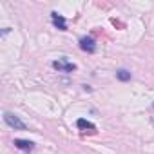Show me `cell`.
Wrapping results in <instances>:
<instances>
[{
	"instance_id": "6da1fadb",
	"label": "cell",
	"mask_w": 154,
	"mask_h": 154,
	"mask_svg": "<svg viewBox=\"0 0 154 154\" xmlns=\"http://www.w3.org/2000/svg\"><path fill=\"white\" fill-rule=\"evenodd\" d=\"M4 122H6L9 127L17 129V131H26V129H27V125H26L18 116H15V114H11V112H4Z\"/></svg>"
},
{
	"instance_id": "7a4b0ae2",
	"label": "cell",
	"mask_w": 154,
	"mask_h": 154,
	"mask_svg": "<svg viewBox=\"0 0 154 154\" xmlns=\"http://www.w3.org/2000/svg\"><path fill=\"white\" fill-rule=\"evenodd\" d=\"M53 67H54L56 71H60V72H72V71L76 69V65L71 63V62H67V58H58V60H54V62H53Z\"/></svg>"
},
{
	"instance_id": "3957f363",
	"label": "cell",
	"mask_w": 154,
	"mask_h": 154,
	"mask_svg": "<svg viewBox=\"0 0 154 154\" xmlns=\"http://www.w3.org/2000/svg\"><path fill=\"white\" fill-rule=\"evenodd\" d=\"M80 49L85 53H94L96 51V42L91 36H82L80 38Z\"/></svg>"
},
{
	"instance_id": "277c9868",
	"label": "cell",
	"mask_w": 154,
	"mask_h": 154,
	"mask_svg": "<svg viewBox=\"0 0 154 154\" xmlns=\"http://www.w3.org/2000/svg\"><path fill=\"white\" fill-rule=\"evenodd\" d=\"M51 18H53V24H54L60 31H67V24H65V18H63L62 15H58L56 11H53V13H51Z\"/></svg>"
},
{
	"instance_id": "5b68a950",
	"label": "cell",
	"mask_w": 154,
	"mask_h": 154,
	"mask_svg": "<svg viewBox=\"0 0 154 154\" xmlns=\"http://www.w3.org/2000/svg\"><path fill=\"white\" fill-rule=\"evenodd\" d=\"M15 147L20 149V150H26V152H31L35 149V143L29 141V140H15Z\"/></svg>"
},
{
	"instance_id": "8992f818",
	"label": "cell",
	"mask_w": 154,
	"mask_h": 154,
	"mask_svg": "<svg viewBox=\"0 0 154 154\" xmlns=\"http://www.w3.org/2000/svg\"><path fill=\"white\" fill-rule=\"evenodd\" d=\"M76 125H78V129H82V131H89V132H94V131H96V125H94L93 122L84 120V118H80L78 122H76Z\"/></svg>"
},
{
	"instance_id": "52a82bcc",
	"label": "cell",
	"mask_w": 154,
	"mask_h": 154,
	"mask_svg": "<svg viewBox=\"0 0 154 154\" xmlns=\"http://www.w3.org/2000/svg\"><path fill=\"white\" fill-rule=\"evenodd\" d=\"M116 76H118V80H122V82H127V80H131V72H129L127 69H120V71L116 72Z\"/></svg>"
}]
</instances>
